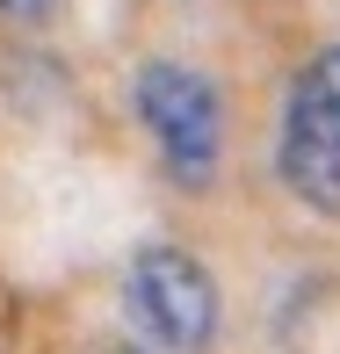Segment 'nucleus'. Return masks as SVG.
Listing matches in <instances>:
<instances>
[{"mask_svg": "<svg viewBox=\"0 0 340 354\" xmlns=\"http://www.w3.org/2000/svg\"><path fill=\"white\" fill-rule=\"evenodd\" d=\"M275 181L319 217H340V44L312 51L283 94Z\"/></svg>", "mask_w": 340, "mask_h": 354, "instance_id": "obj_2", "label": "nucleus"}, {"mask_svg": "<svg viewBox=\"0 0 340 354\" xmlns=\"http://www.w3.org/2000/svg\"><path fill=\"white\" fill-rule=\"evenodd\" d=\"M58 8H66V0H0V22H15V29H44Z\"/></svg>", "mask_w": 340, "mask_h": 354, "instance_id": "obj_4", "label": "nucleus"}, {"mask_svg": "<svg viewBox=\"0 0 340 354\" xmlns=\"http://www.w3.org/2000/svg\"><path fill=\"white\" fill-rule=\"evenodd\" d=\"M123 311L159 354H210L224 304H217V275L203 268V253L152 239L123 268Z\"/></svg>", "mask_w": 340, "mask_h": 354, "instance_id": "obj_3", "label": "nucleus"}, {"mask_svg": "<svg viewBox=\"0 0 340 354\" xmlns=\"http://www.w3.org/2000/svg\"><path fill=\"white\" fill-rule=\"evenodd\" d=\"M109 354H145V347H109Z\"/></svg>", "mask_w": 340, "mask_h": 354, "instance_id": "obj_5", "label": "nucleus"}, {"mask_svg": "<svg viewBox=\"0 0 340 354\" xmlns=\"http://www.w3.org/2000/svg\"><path fill=\"white\" fill-rule=\"evenodd\" d=\"M131 109L152 138L159 167H167L174 188H210L224 159V94L203 66H181V58H145L131 80Z\"/></svg>", "mask_w": 340, "mask_h": 354, "instance_id": "obj_1", "label": "nucleus"}]
</instances>
